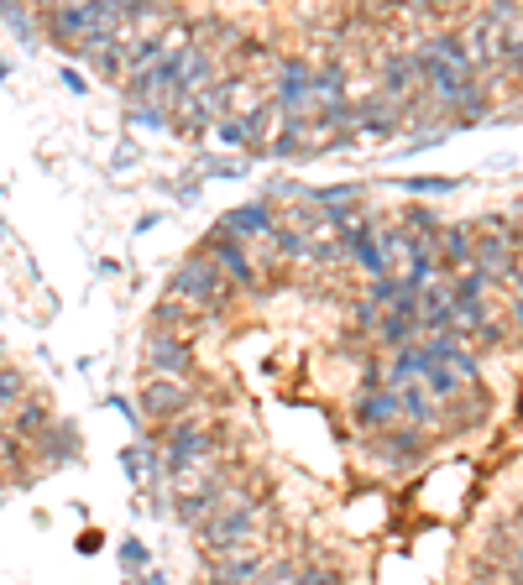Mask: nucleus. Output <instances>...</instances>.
Segmentation results:
<instances>
[{
	"instance_id": "f8f14e48",
	"label": "nucleus",
	"mask_w": 523,
	"mask_h": 585,
	"mask_svg": "<svg viewBox=\"0 0 523 585\" xmlns=\"http://www.w3.org/2000/svg\"><path fill=\"white\" fill-rule=\"evenodd\" d=\"M435 246H445V267H456V272H471V246H476V230L466 225H450L435 236Z\"/></svg>"
},
{
	"instance_id": "4be33fe9",
	"label": "nucleus",
	"mask_w": 523,
	"mask_h": 585,
	"mask_svg": "<svg viewBox=\"0 0 523 585\" xmlns=\"http://www.w3.org/2000/svg\"><path fill=\"white\" fill-rule=\"evenodd\" d=\"M293 585H340V575L330 565H304L299 575H293Z\"/></svg>"
},
{
	"instance_id": "a878e982",
	"label": "nucleus",
	"mask_w": 523,
	"mask_h": 585,
	"mask_svg": "<svg viewBox=\"0 0 523 585\" xmlns=\"http://www.w3.org/2000/svg\"><path fill=\"white\" fill-rule=\"evenodd\" d=\"M11 397H21V377L16 371H0V403H11Z\"/></svg>"
},
{
	"instance_id": "9d476101",
	"label": "nucleus",
	"mask_w": 523,
	"mask_h": 585,
	"mask_svg": "<svg viewBox=\"0 0 523 585\" xmlns=\"http://www.w3.org/2000/svg\"><path fill=\"white\" fill-rule=\"evenodd\" d=\"M220 230H225V236H236V241L272 236V209L267 204H241V209H231V215L220 220Z\"/></svg>"
},
{
	"instance_id": "1a4fd4ad",
	"label": "nucleus",
	"mask_w": 523,
	"mask_h": 585,
	"mask_svg": "<svg viewBox=\"0 0 523 585\" xmlns=\"http://www.w3.org/2000/svg\"><path fill=\"white\" fill-rule=\"evenodd\" d=\"M398 418V392L393 387H382V392H367L356 403V429H367V434H382Z\"/></svg>"
},
{
	"instance_id": "c85d7f7f",
	"label": "nucleus",
	"mask_w": 523,
	"mask_h": 585,
	"mask_svg": "<svg viewBox=\"0 0 523 585\" xmlns=\"http://www.w3.org/2000/svg\"><path fill=\"white\" fill-rule=\"evenodd\" d=\"M63 84L74 89V95H84V74H74V68H63Z\"/></svg>"
},
{
	"instance_id": "7c9ffc66",
	"label": "nucleus",
	"mask_w": 523,
	"mask_h": 585,
	"mask_svg": "<svg viewBox=\"0 0 523 585\" xmlns=\"http://www.w3.org/2000/svg\"><path fill=\"white\" fill-rule=\"evenodd\" d=\"M513 283H523V251H518V272H513Z\"/></svg>"
},
{
	"instance_id": "7ed1b4c3",
	"label": "nucleus",
	"mask_w": 523,
	"mask_h": 585,
	"mask_svg": "<svg viewBox=\"0 0 523 585\" xmlns=\"http://www.w3.org/2000/svg\"><path fill=\"white\" fill-rule=\"evenodd\" d=\"M199 256H204V262H210V267L225 277V283H236V288H257V262L246 256V246H241L236 236H225L220 225H215L210 236L199 241Z\"/></svg>"
},
{
	"instance_id": "f257e3e1",
	"label": "nucleus",
	"mask_w": 523,
	"mask_h": 585,
	"mask_svg": "<svg viewBox=\"0 0 523 585\" xmlns=\"http://www.w3.org/2000/svg\"><path fill=\"white\" fill-rule=\"evenodd\" d=\"M215 450V434H210V424H199V418H178V424L168 429V439H163V476H184V471H194V465Z\"/></svg>"
},
{
	"instance_id": "423d86ee",
	"label": "nucleus",
	"mask_w": 523,
	"mask_h": 585,
	"mask_svg": "<svg viewBox=\"0 0 523 585\" xmlns=\"http://www.w3.org/2000/svg\"><path fill=\"white\" fill-rule=\"evenodd\" d=\"M424 455V434L419 429H382L372 439V460L377 465H414Z\"/></svg>"
},
{
	"instance_id": "412c9836",
	"label": "nucleus",
	"mask_w": 523,
	"mask_h": 585,
	"mask_svg": "<svg viewBox=\"0 0 523 585\" xmlns=\"http://www.w3.org/2000/svg\"><path fill=\"white\" fill-rule=\"evenodd\" d=\"M408 194H450L456 189V178H403Z\"/></svg>"
},
{
	"instance_id": "2eb2a0df",
	"label": "nucleus",
	"mask_w": 523,
	"mask_h": 585,
	"mask_svg": "<svg viewBox=\"0 0 523 585\" xmlns=\"http://www.w3.org/2000/svg\"><path fill=\"white\" fill-rule=\"evenodd\" d=\"M152 330H163V335H178V330H189V309L178 298H163L152 309Z\"/></svg>"
},
{
	"instance_id": "f3484780",
	"label": "nucleus",
	"mask_w": 523,
	"mask_h": 585,
	"mask_svg": "<svg viewBox=\"0 0 523 585\" xmlns=\"http://www.w3.org/2000/svg\"><path fill=\"white\" fill-rule=\"evenodd\" d=\"M257 570H262V559H241V565H225L220 575H210L204 585H246V580H252Z\"/></svg>"
},
{
	"instance_id": "4468645a",
	"label": "nucleus",
	"mask_w": 523,
	"mask_h": 585,
	"mask_svg": "<svg viewBox=\"0 0 523 585\" xmlns=\"http://www.w3.org/2000/svg\"><path fill=\"white\" fill-rule=\"evenodd\" d=\"M377 340L388 345V350H403V345H414V340H419V319H403V314H382V319H377Z\"/></svg>"
},
{
	"instance_id": "5701e85b",
	"label": "nucleus",
	"mask_w": 523,
	"mask_h": 585,
	"mask_svg": "<svg viewBox=\"0 0 523 585\" xmlns=\"http://www.w3.org/2000/svg\"><path fill=\"white\" fill-rule=\"evenodd\" d=\"M272 236H278V251H288V256H309V236H299V230H272Z\"/></svg>"
},
{
	"instance_id": "a211bd4d",
	"label": "nucleus",
	"mask_w": 523,
	"mask_h": 585,
	"mask_svg": "<svg viewBox=\"0 0 523 585\" xmlns=\"http://www.w3.org/2000/svg\"><path fill=\"white\" fill-rule=\"evenodd\" d=\"M403 220L414 225V230H424V241H435V236H440V215H435V209H424V204H408V209H403Z\"/></svg>"
},
{
	"instance_id": "c756f323",
	"label": "nucleus",
	"mask_w": 523,
	"mask_h": 585,
	"mask_svg": "<svg viewBox=\"0 0 523 585\" xmlns=\"http://www.w3.org/2000/svg\"><path fill=\"white\" fill-rule=\"evenodd\" d=\"M513 324L523 330V283H518V298H513Z\"/></svg>"
},
{
	"instance_id": "6ab92c4d",
	"label": "nucleus",
	"mask_w": 523,
	"mask_h": 585,
	"mask_svg": "<svg viewBox=\"0 0 523 585\" xmlns=\"http://www.w3.org/2000/svg\"><path fill=\"white\" fill-rule=\"evenodd\" d=\"M163 53H168L163 37H136V42H131V63H142V68H152Z\"/></svg>"
},
{
	"instance_id": "cd10ccee",
	"label": "nucleus",
	"mask_w": 523,
	"mask_h": 585,
	"mask_svg": "<svg viewBox=\"0 0 523 585\" xmlns=\"http://www.w3.org/2000/svg\"><path fill=\"white\" fill-rule=\"evenodd\" d=\"M356 324H367V330H377V303H356Z\"/></svg>"
},
{
	"instance_id": "6e6552de",
	"label": "nucleus",
	"mask_w": 523,
	"mask_h": 585,
	"mask_svg": "<svg viewBox=\"0 0 523 585\" xmlns=\"http://www.w3.org/2000/svg\"><path fill=\"white\" fill-rule=\"evenodd\" d=\"M189 408V382H173V377H157L142 387V413L147 418H178Z\"/></svg>"
},
{
	"instance_id": "b1692460",
	"label": "nucleus",
	"mask_w": 523,
	"mask_h": 585,
	"mask_svg": "<svg viewBox=\"0 0 523 585\" xmlns=\"http://www.w3.org/2000/svg\"><path fill=\"white\" fill-rule=\"evenodd\" d=\"M121 565H126L131 575L147 565V549H142V538H126V544H121Z\"/></svg>"
},
{
	"instance_id": "bb28decb",
	"label": "nucleus",
	"mask_w": 523,
	"mask_h": 585,
	"mask_svg": "<svg viewBox=\"0 0 523 585\" xmlns=\"http://www.w3.org/2000/svg\"><path fill=\"white\" fill-rule=\"evenodd\" d=\"M42 418H48V413H42V403H32L27 413H21V429H27V434H37V429H42Z\"/></svg>"
},
{
	"instance_id": "f03ea898",
	"label": "nucleus",
	"mask_w": 523,
	"mask_h": 585,
	"mask_svg": "<svg viewBox=\"0 0 523 585\" xmlns=\"http://www.w3.org/2000/svg\"><path fill=\"white\" fill-rule=\"evenodd\" d=\"M225 293H231V283H225L204 256H189V262L173 272V283H168V298H178L184 309H189V303H199V309H220Z\"/></svg>"
},
{
	"instance_id": "393cba45",
	"label": "nucleus",
	"mask_w": 523,
	"mask_h": 585,
	"mask_svg": "<svg viewBox=\"0 0 523 585\" xmlns=\"http://www.w3.org/2000/svg\"><path fill=\"white\" fill-rule=\"evenodd\" d=\"M168 110L163 105H147V110H131V126H163Z\"/></svg>"
},
{
	"instance_id": "39448f33",
	"label": "nucleus",
	"mask_w": 523,
	"mask_h": 585,
	"mask_svg": "<svg viewBox=\"0 0 523 585\" xmlns=\"http://www.w3.org/2000/svg\"><path fill=\"white\" fill-rule=\"evenodd\" d=\"M147 371L152 377H189L194 371V345L189 335H163V330H152L147 335Z\"/></svg>"
},
{
	"instance_id": "aec40b11",
	"label": "nucleus",
	"mask_w": 523,
	"mask_h": 585,
	"mask_svg": "<svg viewBox=\"0 0 523 585\" xmlns=\"http://www.w3.org/2000/svg\"><path fill=\"white\" fill-rule=\"evenodd\" d=\"M215 136H220L225 147H246V126L236 121V115H220V121H215Z\"/></svg>"
},
{
	"instance_id": "9b49d317",
	"label": "nucleus",
	"mask_w": 523,
	"mask_h": 585,
	"mask_svg": "<svg viewBox=\"0 0 523 585\" xmlns=\"http://www.w3.org/2000/svg\"><path fill=\"white\" fill-rule=\"evenodd\" d=\"M220 497H225V476H215L210 486H199L194 497H184V502H178V518H184V523H210L215 512H220V507H215Z\"/></svg>"
},
{
	"instance_id": "20e7f679",
	"label": "nucleus",
	"mask_w": 523,
	"mask_h": 585,
	"mask_svg": "<svg viewBox=\"0 0 523 585\" xmlns=\"http://www.w3.org/2000/svg\"><path fill=\"white\" fill-rule=\"evenodd\" d=\"M252 528H257V507H231L225 502L210 523H199V538H204L210 554H231V549H241V538Z\"/></svg>"
},
{
	"instance_id": "dca6fc26",
	"label": "nucleus",
	"mask_w": 523,
	"mask_h": 585,
	"mask_svg": "<svg viewBox=\"0 0 523 585\" xmlns=\"http://www.w3.org/2000/svg\"><path fill=\"white\" fill-rule=\"evenodd\" d=\"M414 74H419V63H414V58H388V68H382V79H388V95H393V100H398V95H408Z\"/></svg>"
},
{
	"instance_id": "0eeeda50",
	"label": "nucleus",
	"mask_w": 523,
	"mask_h": 585,
	"mask_svg": "<svg viewBox=\"0 0 523 585\" xmlns=\"http://www.w3.org/2000/svg\"><path fill=\"white\" fill-rule=\"evenodd\" d=\"M314 95V68L304 58H283V79H278V95H272V105L278 110H304V100Z\"/></svg>"
},
{
	"instance_id": "ddd939ff",
	"label": "nucleus",
	"mask_w": 523,
	"mask_h": 585,
	"mask_svg": "<svg viewBox=\"0 0 523 585\" xmlns=\"http://www.w3.org/2000/svg\"><path fill=\"white\" fill-rule=\"evenodd\" d=\"M398 413H408L414 424H435L440 418V403L429 397L419 382H408V387H398Z\"/></svg>"
}]
</instances>
